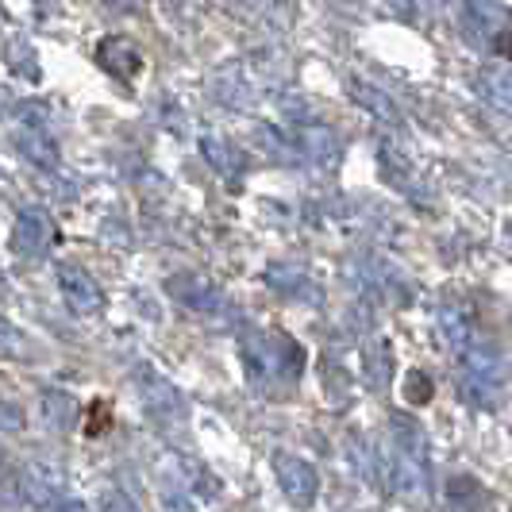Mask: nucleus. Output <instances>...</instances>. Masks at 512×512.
<instances>
[{"mask_svg": "<svg viewBox=\"0 0 512 512\" xmlns=\"http://www.w3.org/2000/svg\"><path fill=\"white\" fill-rule=\"evenodd\" d=\"M378 162H382V170H385V178L393 181L401 193H409L412 201H424V189L416 185V174H412V166L401 158V154L393 151L389 143H382V151H378Z\"/></svg>", "mask_w": 512, "mask_h": 512, "instance_id": "4468645a", "label": "nucleus"}, {"mask_svg": "<svg viewBox=\"0 0 512 512\" xmlns=\"http://www.w3.org/2000/svg\"><path fill=\"white\" fill-rule=\"evenodd\" d=\"M0 355H24V332L0 316Z\"/></svg>", "mask_w": 512, "mask_h": 512, "instance_id": "4be33fe9", "label": "nucleus"}, {"mask_svg": "<svg viewBox=\"0 0 512 512\" xmlns=\"http://www.w3.org/2000/svg\"><path fill=\"white\" fill-rule=\"evenodd\" d=\"M43 416L54 432H70L77 424V401L62 389H47L43 393Z\"/></svg>", "mask_w": 512, "mask_h": 512, "instance_id": "f3484780", "label": "nucleus"}, {"mask_svg": "<svg viewBox=\"0 0 512 512\" xmlns=\"http://www.w3.org/2000/svg\"><path fill=\"white\" fill-rule=\"evenodd\" d=\"M131 382H135V389H139V401H143L147 416H151L162 432L185 428V420H189V405H185L181 389L170 382V378H162L151 362H139V366L131 370Z\"/></svg>", "mask_w": 512, "mask_h": 512, "instance_id": "f03ea898", "label": "nucleus"}, {"mask_svg": "<svg viewBox=\"0 0 512 512\" xmlns=\"http://www.w3.org/2000/svg\"><path fill=\"white\" fill-rule=\"evenodd\" d=\"M389 366H393V355H389V347H385L378 335H374L370 343H362V374H366V382L385 385Z\"/></svg>", "mask_w": 512, "mask_h": 512, "instance_id": "a211bd4d", "label": "nucleus"}, {"mask_svg": "<svg viewBox=\"0 0 512 512\" xmlns=\"http://www.w3.org/2000/svg\"><path fill=\"white\" fill-rule=\"evenodd\" d=\"M201 154H205L208 166H212L216 174H224V178H235V174L243 170L239 151L231 147L228 139H220V135H205V139H201Z\"/></svg>", "mask_w": 512, "mask_h": 512, "instance_id": "dca6fc26", "label": "nucleus"}, {"mask_svg": "<svg viewBox=\"0 0 512 512\" xmlns=\"http://www.w3.org/2000/svg\"><path fill=\"white\" fill-rule=\"evenodd\" d=\"M20 120L27 131H47V108L43 104H24L20 108Z\"/></svg>", "mask_w": 512, "mask_h": 512, "instance_id": "b1692460", "label": "nucleus"}, {"mask_svg": "<svg viewBox=\"0 0 512 512\" xmlns=\"http://www.w3.org/2000/svg\"><path fill=\"white\" fill-rule=\"evenodd\" d=\"M297 143H301V151H312L316 158H324V162L335 158V135L328 128H305Z\"/></svg>", "mask_w": 512, "mask_h": 512, "instance_id": "aec40b11", "label": "nucleus"}, {"mask_svg": "<svg viewBox=\"0 0 512 512\" xmlns=\"http://www.w3.org/2000/svg\"><path fill=\"white\" fill-rule=\"evenodd\" d=\"M162 505H166V512H197L181 489H162Z\"/></svg>", "mask_w": 512, "mask_h": 512, "instance_id": "a878e982", "label": "nucleus"}, {"mask_svg": "<svg viewBox=\"0 0 512 512\" xmlns=\"http://www.w3.org/2000/svg\"><path fill=\"white\" fill-rule=\"evenodd\" d=\"M462 35L478 51L505 58L509 54V8L505 4H462Z\"/></svg>", "mask_w": 512, "mask_h": 512, "instance_id": "7ed1b4c3", "label": "nucleus"}, {"mask_svg": "<svg viewBox=\"0 0 512 512\" xmlns=\"http://www.w3.org/2000/svg\"><path fill=\"white\" fill-rule=\"evenodd\" d=\"M58 243V228H54L51 212L39 205L24 208L16 216V228H12V251L24 258H47Z\"/></svg>", "mask_w": 512, "mask_h": 512, "instance_id": "39448f33", "label": "nucleus"}, {"mask_svg": "<svg viewBox=\"0 0 512 512\" xmlns=\"http://www.w3.org/2000/svg\"><path fill=\"white\" fill-rule=\"evenodd\" d=\"M274 474H278V486L289 497V505L297 509H312L316 493H320V478H316V466L293 451H274Z\"/></svg>", "mask_w": 512, "mask_h": 512, "instance_id": "423d86ee", "label": "nucleus"}, {"mask_svg": "<svg viewBox=\"0 0 512 512\" xmlns=\"http://www.w3.org/2000/svg\"><path fill=\"white\" fill-rule=\"evenodd\" d=\"M58 289H62V301L70 305V312H77V316H97L104 308V293L101 285L93 282L81 266H74V262H58Z\"/></svg>", "mask_w": 512, "mask_h": 512, "instance_id": "0eeeda50", "label": "nucleus"}, {"mask_svg": "<svg viewBox=\"0 0 512 512\" xmlns=\"http://www.w3.org/2000/svg\"><path fill=\"white\" fill-rule=\"evenodd\" d=\"M432 393H436L432 378H428L424 370H409V378H405V397H409L412 405H428Z\"/></svg>", "mask_w": 512, "mask_h": 512, "instance_id": "412c9836", "label": "nucleus"}, {"mask_svg": "<svg viewBox=\"0 0 512 512\" xmlns=\"http://www.w3.org/2000/svg\"><path fill=\"white\" fill-rule=\"evenodd\" d=\"M0 462H4V447H0Z\"/></svg>", "mask_w": 512, "mask_h": 512, "instance_id": "cd10ccee", "label": "nucleus"}, {"mask_svg": "<svg viewBox=\"0 0 512 512\" xmlns=\"http://www.w3.org/2000/svg\"><path fill=\"white\" fill-rule=\"evenodd\" d=\"M351 97H355V104H362L378 124H385V128H405V116H401V108L393 104V97L385 93V89H378V85H370V81H362V77H351Z\"/></svg>", "mask_w": 512, "mask_h": 512, "instance_id": "9b49d317", "label": "nucleus"}, {"mask_svg": "<svg viewBox=\"0 0 512 512\" xmlns=\"http://www.w3.org/2000/svg\"><path fill=\"white\" fill-rule=\"evenodd\" d=\"M54 512H89V509H85L81 501H66V505H58Z\"/></svg>", "mask_w": 512, "mask_h": 512, "instance_id": "bb28decb", "label": "nucleus"}, {"mask_svg": "<svg viewBox=\"0 0 512 512\" xmlns=\"http://www.w3.org/2000/svg\"><path fill=\"white\" fill-rule=\"evenodd\" d=\"M385 470V486L389 493H397L401 501H409L412 509H428L432 505V462H416L401 451H389L385 459H378Z\"/></svg>", "mask_w": 512, "mask_h": 512, "instance_id": "20e7f679", "label": "nucleus"}, {"mask_svg": "<svg viewBox=\"0 0 512 512\" xmlns=\"http://www.w3.org/2000/svg\"><path fill=\"white\" fill-rule=\"evenodd\" d=\"M439 332H443L447 347H451L455 355L470 351L478 339H486V335H482V328H478V320H474V316H470L462 305H443V308H439Z\"/></svg>", "mask_w": 512, "mask_h": 512, "instance_id": "9d476101", "label": "nucleus"}, {"mask_svg": "<svg viewBox=\"0 0 512 512\" xmlns=\"http://www.w3.org/2000/svg\"><path fill=\"white\" fill-rule=\"evenodd\" d=\"M389 443H393V451H401L409 459L428 462V436H424L420 420H412L409 412H393L389 416Z\"/></svg>", "mask_w": 512, "mask_h": 512, "instance_id": "f8f14e48", "label": "nucleus"}, {"mask_svg": "<svg viewBox=\"0 0 512 512\" xmlns=\"http://www.w3.org/2000/svg\"><path fill=\"white\" fill-rule=\"evenodd\" d=\"M478 93L505 112L509 108V66H486V74L478 77Z\"/></svg>", "mask_w": 512, "mask_h": 512, "instance_id": "6ab92c4d", "label": "nucleus"}, {"mask_svg": "<svg viewBox=\"0 0 512 512\" xmlns=\"http://www.w3.org/2000/svg\"><path fill=\"white\" fill-rule=\"evenodd\" d=\"M24 428V412L12 401H0V432H20Z\"/></svg>", "mask_w": 512, "mask_h": 512, "instance_id": "393cba45", "label": "nucleus"}, {"mask_svg": "<svg viewBox=\"0 0 512 512\" xmlns=\"http://www.w3.org/2000/svg\"><path fill=\"white\" fill-rule=\"evenodd\" d=\"M266 285L270 289H278L282 297H305L308 305H320V289L312 285V278H308L305 270H293V266H270L266 270Z\"/></svg>", "mask_w": 512, "mask_h": 512, "instance_id": "ddd939ff", "label": "nucleus"}, {"mask_svg": "<svg viewBox=\"0 0 512 512\" xmlns=\"http://www.w3.org/2000/svg\"><path fill=\"white\" fill-rule=\"evenodd\" d=\"M16 147H20V154H24L27 162H35V166H43V170H54V166H58V147H54L51 131L20 128V135H16Z\"/></svg>", "mask_w": 512, "mask_h": 512, "instance_id": "2eb2a0df", "label": "nucleus"}, {"mask_svg": "<svg viewBox=\"0 0 512 512\" xmlns=\"http://www.w3.org/2000/svg\"><path fill=\"white\" fill-rule=\"evenodd\" d=\"M97 54H101L104 70H108V74H116L124 85H131L135 74L143 70V54H139V47H135L131 39H124V35H108V39H101Z\"/></svg>", "mask_w": 512, "mask_h": 512, "instance_id": "1a4fd4ad", "label": "nucleus"}, {"mask_svg": "<svg viewBox=\"0 0 512 512\" xmlns=\"http://www.w3.org/2000/svg\"><path fill=\"white\" fill-rule=\"evenodd\" d=\"M101 512H139V505L131 501L124 489H101Z\"/></svg>", "mask_w": 512, "mask_h": 512, "instance_id": "5701e85b", "label": "nucleus"}, {"mask_svg": "<svg viewBox=\"0 0 512 512\" xmlns=\"http://www.w3.org/2000/svg\"><path fill=\"white\" fill-rule=\"evenodd\" d=\"M239 359L251 382H297L305 374V347L282 332H247L239 335Z\"/></svg>", "mask_w": 512, "mask_h": 512, "instance_id": "f257e3e1", "label": "nucleus"}, {"mask_svg": "<svg viewBox=\"0 0 512 512\" xmlns=\"http://www.w3.org/2000/svg\"><path fill=\"white\" fill-rule=\"evenodd\" d=\"M166 293L178 305L193 308V312H224V305H228L220 285H212L205 274H170L166 278Z\"/></svg>", "mask_w": 512, "mask_h": 512, "instance_id": "6e6552de", "label": "nucleus"}]
</instances>
